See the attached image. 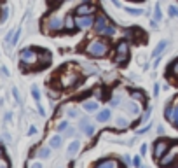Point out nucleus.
<instances>
[{
    "mask_svg": "<svg viewBox=\"0 0 178 168\" xmlns=\"http://www.w3.org/2000/svg\"><path fill=\"white\" fill-rule=\"evenodd\" d=\"M107 53H108V46L103 40H93L86 47V54H89V56H93V58H101Z\"/></svg>",
    "mask_w": 178,
    "mask_h": 168,
    "instance_id": "obj_1",
    "label": "nucleus"
},
{
    "mask_svg": "<svg viewBox=\"0 0 178 168\" xmlns=\"http://www.w3.org/2000/svg\"><path fill=\"white\" fill-rule=\"evenodd\" d=\"M128 56H129V46L126 40H120L117 42L115 46V63L117 65H122V63L128 62Z\"/></svg>",
    "mask_w": 178,
    "mask_h": 168,
    "instance_id": "obj_2",
    "label": "nucleus"
},
{
    "mask_svg": "<svg viewBox=\"0 0 178 168\" xmlns=\"http://www.w3.org/2000/svg\"><path fill=\"white\" fill-rule=\"evenodd\" d=\"M77 81H79V74L73 70H63L59 75V84L63 88H70V86H75Z\"/></svg>",
    "mask_w": 178,
    "mask_h": 168,
    "instance_id": "obj_3",
    "label": "nucleus"
},
{
    "mask_svg": "<svg viewBox=\"0 0 178 168\" xmlns=\"http://www.w3.org/2000/svg\"><path fill=\"white\" fill-rule=\"evenodd\" d=\"M169 146H171V144H169L168 142V138H161V140H157L156 144H154V158L156 159H161L162 158V156L166 154V151L169 149Z\"/></svg>",
    "mask_w": 178,
    "mask_h": 168,
    "instance_id": "obj_4",
    "label": "nucleus"
},
{
    "mask_svg": "<svg viewBox=\"0 0 178 168\" xmlns=\"http://www.w3.org/2000/svg\"><path fill=\"white\" fill-rule=\"evenodd\" d=\"M19 58H21V63L23 65H33V63L37 62V53H35V49H31V47H26V49H23L21 54H19Z\"/></svg>",
    "mask_w": 178,
    "mask_h": 168,
    "instance_id": "obj_5",
    "label": "nucleus"
},
{
    "mask_svg": "<svg viewBox=\"0 0 178 168\" xmlns=\"http://www.w3.org/2000/svg\"><path fill=\"white\" fill-rule=\"evenodd\" d=\"M44 27H45V30H49V32H59L63 28V21L58 16H49V18L45 19Z\"/></svg>",
    "mask_w": 178,
    "mask_h": 168,
    "instance_id": "obj_6",
    "label": "nucleus"
},
{
    "mask_svg": "<svg viewBox=\"0 0 178 168\" xmlns=\"http://www.w3.org/2000/svg\"><path fill=\"white\" fill-rule=\"evenodd\" d=\"M93 12H96V5L89 4V2H84V4H80L79 7H75L77 16H91Z\"/></svg>",
    "mask_w": 178,
    "mask_h": 168,
    "instance_id": "obj_7",
    "label": "nucleus"
},
{
    "mask_svg": "<svg viewBox=\"0 0 178 168\" xmlns=\"http://www.w3.org/2000/svg\"><path fill=\"white\" fill-rule=\"evenodd\" d=\"M176 156H178V146H175V149L171 151V152H169L166 158H161V159H159V163L162 165V166H166V165H173Z\"/></svg>",
    "mask_w": 178,
    "mask_h": 168,
    "instance_id": "obj_8",
    "label": "nucleus"
},
{
    "mask_svg": "<svg viewBox=\"0 0 178 168\" xmlns=\"http://www.w3.org/2000/svg\"><path fill=\"white\" fill-rule=\"evenodd\" d=\"M91 25H94L93 16H79L77 18V27L79 28H89Z\"/></svg>",
    "mask_w": 178,
    "mask_h": 168,
    "instance_id": "obj_9",
    "label": "nucleus"
},
{
    "mask_svg": "<svg viewBox=\"0 0 178 168\" xmlns=\"http://www.w3.org/2000/svg\"><path fill=\"white\" fill-rule=\"evenodd\" d=\"M96 166L98 168H117L119 166V161H115V159H110V158H105V159H100L98 163H96Z\"/></svg>",
    "mask_w": 178,
    "mask_h": 168,
    "instance_id": "obj_10",
    "label": "nucleus"
},
{
    "mask_svg": "<svg viewBox=\"0 0 178 168\" xmlns=\"http://www.w3.org/2000/svg\"><path fill=\"white\" fill-rule=\"evenodd\" d=\"M110 117H112L110 109H103V111H100L98 114H96V121H98V123H107Z\"/></svg>",
    "mask_w": 178,
    "mask_h": 168,
    "instance_id": "obj_11",
    "label": "nucleus"
},
{
    "mask_svg": "<svg viewBox=\"0 0 178 168\" xmlns=\"http://www.w3.org/2000/svg\"><path fill=\"white\" fill-rule=\"evenodd\" d=\"M107 18L105 16H100V18H96V21H94V30H96V33H101L103 28L107 27Z\"/></svg>",
    "mask_w": 178,
    "mask_h": 168,
    "instance_id": "obj_12",
    "label": "nucleus"
},
{
    "mask_svg": "<svg viewBox=\"0 0 178 168\" xmlns=\"http://www.w3.org/2000/svg\"><path fill=\"white\" fill-rule=\"evenodd\" d=\"M80 130H82V131H84L86 135H87V137H91V135L94 133V126H93V124H89L86 117H84L82 121H80Z\"/></svg>",
    "mask_w": 178,
    "mask_h": 168,
    "instance_id": "obj_13",
    "label": "nucleus"
},
{
    "mask_svg": "<svg viewBox=\"0 0 178 168\" xmlns=\"http://www.w3.org/2000/svg\"><path fill=\"white\" fill-rule=\"evenodd\" d=\"M124 109L126 111H129L133 116H138V112H140V105L136 103V100H133V102H128L124 105Z\"/></svg>",
    "mask_w": 178,
    "mask_h": 168,
    "instance_id": "obj_14",
    "label": "nucleus"
},
{
    "mask_svg": "<svg viewBox=\"0 0 178 168\" xmlns=\"http://www.w3.org/2000/svg\"><path fill=\"white\" fill-rule=\"evenodd\" d=\"M61 142H63V138L59 137V135H53V137L49 138V147L51 149H59V147H61Z\"/></svg>",
    "mask_w": 178,
    "mask_h": 168,
    "instance_id": "obj_15",
    "label": "nucleus"
},
{
    "mask_svg": "<svg viewBox=\"0 0 178 168\" xmlns=\"http://www.w3.org/2000/svg\"><path fill=\"white\" fill-rule=\"evenodd\" d=\"M168 74H169V77L178 79V60H175V62L168 67Z\"/></svg>",
    "mask_w": 178,
    "mask_h": 168,
    "instance_id": "obj_16",
    "label": "nucleus"
},
{
    "mask_svg": "<svg viewBox=\"0 0 178 168\" xmlns=\"http://www.w3.org/2000/svg\"><path fill=\"white\" fill-rule=\"evenodd\" d=\"M65 27H67L68 30H75V28H79L77 27V19L73 18V16H70V14L65 18Z\"/></svg>",
    "mask_w": 178,
    "mask_h": 168,
    "instance_id": "obj_17",
    "label": "nucleus"
},
{
    "mask_svg": "<svg viewBox=\"0 0 178 168\" xmlns=\"http://www.w3.org/2000/svg\"><path fill=\"white\" fill-rule=\"evenodd\" d=\"M166 44H168V42H166V40H161L159 44L156 46V49H154V51H152V56H154V58H159V54L162 53V51H164Z\"/></svg>",
    "mask_w": 178,
    "mask_h": 168,
    "instance_id": "obj_18",
    "label": "nucleus"
},
{
    "mask_svg": "<svg viewBox=\"0 0 178 168\" xmlns=\"http://www.w3.org/2000/svg\"><path fill=\"white\" fill-rule=\"evenodd\" d=\"M79 147H80V142L79 140H73V142H70V144H68L67 152H68V154H75L77 151H79Z\"/></svg>",
    "mask_w": 178,
    "mask_h": 168,
    "instance_id": "obj_19",
    "label": "nucleus"
},
{
    "mask_svg": "<svg viewBox=\"0 0 178 168\" xmlns=\"http://www.w3.org/2000/svg\"><path fill=\"white\" fill-rule=\"evenodd\" d=\"M82 107H84V111H87V112H94V111H98V102H84Z\"/></svg>",
    "mask_w": 178,
    "mask_h": 168,
    "instance_id": "obj_20",
    "label": "nucleus"
},
{
    "mask_svg": "<svg viewBox=\"0 0 178 168\" xmlns=\"http://www.w3.org/2000/svg\"><path fill=\"white\" fill-rule=\"evenodd\" d=\"M173 111H175V105L173 103H168V105L164 107V117L166 119H171V116H173Z\"/></svg>",
    "mask_w": 178,
    "mask_h": 168,
    "instance_id": "obj_21",
    "label": "nucleus"
},
{
    "mask_svg": "<svg viewBox=\"0 0 178 168\" xmlns=\"http://www.w3.org/2000/svg\"><path fill=\"white\" fill-rule=\"evenodd\" d=\"M49 154H51V149L49 147H40L39 149V158H42V159H45V158H49Z\"/></svg>",
    "mask_w": 178,
    "mask_h": 168,
    "instance_id": "obj_22",
    "label": "nucleus"
},
{
    "mask_svg": "<svg viewBox=\"0 0 178 168\" xmlns=\"http://www.w3.org/2000/svg\"><path fill=\"white\" fill-rule=\"evenodd\" d=\"M115 33V28L112 27V25H107V27L103 28V32H101V35H105V37H112Z\"/></svg>",
    "mask_w": 178,
    "mask_h": 168,
    "instance_id": "obj_23",
    "label": "nucleus"
},
{
    "mask_svg": "<svg viewBox=\"0 0 178 168\" xmlns=\"http://www.w3.org/2000/svg\"><path fill=\"white\" fill-rule=\"evenodd\" d=\"M154 19H156V21H161V19H162V11H161L159 4H156V7H154Z\"/></svg>",
    "mask_w": 178,
    "mask_h": 168,
    "instance_id": "obj_24",
    "label": "nucleus"
},
{
    "mask_svg": "<svg viewBox=\"0 0 178 168\" xmlns=\"http://www.w3.org/2000/svg\"><path fill=\"white\" fill-rule=\"evenodd\" d=\"M131 98L136 100V102H143V100H145V95H143L142 91H133V93H131Z\"/></svg>",
    "mask_w": 178,
    "mask_h": 168,
    "instance_id": "obj_25",
    "label": "nucleus"
},
{
    "mask_svg": "<svg viewBox=\"0 0 178 168\" xmlns=\"http://www.w3.org/2000/svg\"><path fill=\"white\" fill-rule=\"evenodd\" d=\"M171 124H173L175 128H178V105L175 107V111H173V116H171Z\"/></svg>",
    "mask_w": 178,
    "mask_h": 168,
    "instance_id": "obj_26",
    "label": "nucleus"
},
{
    "mask_svg": "<svg viewBox=\"0 0 178 168\" xmlns=\"http://www.w3.org/2000/svg\"><path fill=\"white\" fill-rule=\"evenodd\" d=\"M117 128H128V119H124V117H117Z\"/></svg>",
    "mask_w": 178,
    "mask_h": 168,
    "instance_id": "obj_27",
    "label": "nucleus"
},
{
    "mask_svg": "<svg viewBox=\"0 0 178 168\" xmlns=\"http://www.w3.org/2000/svg\"><path fill=\"white\" fill-rule=\"evenodd\" d=\"M126 12L133 14V16H140V14H143L142 9H133V7H126Z\"/></svg>",
    "mask_w": 178,
    "mask_h": 168,
    "instance_id": "obj_28",
    "label": "nucleus"
},
{
    "mask_svg": "<svg viewBox=\"0 0 178 168\" xmlns=\"http://www.w3.org/2000/svg\"><path fill=\"white\" fill-rule=\"evenodd\" d=\"M31 95H33V98H35V102H40V93H39V88H37V86L31 88Z\"/></svg>",
    "mask_w": 178,
    "mask_h": 168,
    "instance_id": "obj_29",
    "label": "nucleus"
},
{
    "mask_svg": "<svg viewBox=\"0 0 178 168\" xmlns=\"http://www.w3.org/2000/svg\"><path fill=\"white\" fill-rule=\"evenodd\" d=\"M169 16H173V18H178V7H175V5H171L169 7Z\"/></svg>",
    "mask_w": 178,
    "mask_h": 168,
    "instance_id": "obj_30",
    "label": "nucleus"
},
{
    "mask_svg": "<svg viewBox=\"0 0 178 168\" xmlns=\"http://www.w3.org/2000/svg\"><path fill=\"white\" fill-rule=\"evenodd\" d=\"M68 126H70V124H68V121H61V123L58 124V130H59V131H65Z\"/></svg>",
    "mask_w": 178,
    "mask_h": 168,
    "instance_id": "obj_31",
    "label": "nucleus"
},
{
    "mask_svg": "<svg viewBox=\"0 0 178 168\" xmlns=\"http://www.w3.org/2000/svg\"><path fill=\"white\" fill-rule=\"evenodd\" d=\"M133 165L136 168H140L142 166V159H140V156H134V159H133Z\"/></svg>",
    "mask_w": 178,
    "mask_h": 168,
    "instance_id": "obj_32",
    "label": "nucleus"
},
{
    "mask_svg": "<svg viewBox=\"0 0 178 168\" xmlns=\"http://www.w3.org/2000/svg\"><path fill=\"white\" fill-rule=\"evenodd\" d=\"M150 112H152V109H150V107H148L147 111H145V114H143V121H147L148 117H150Z\"/></svg>",
    "mask_w": 178,
    "mask_h": 168,
    "instance_id": "obj_33",
    "label": "nucleus"
},
{
    "mask_svg": "<svg viewBox=\"0 0 178 168\" xmlns=\"http://www.w3.org/2000/svg\"><path fill=\"white\" fill-rule=\"evenodd\" d=\"M68 117H77V111H75V109H70V111H68Z\"/></svg>",
    "mask_w": 178,
    "mask_h": 168,
    "instance_id": "obj_34",
    "label": "nucleus"
},
{
    "mask_svg": "<svg viewBox=\"0 0 178 168\" xmlns=\"http://www.w3.org/2000/svg\"><path fill=\"white\" fill-rule=\"evenodd\" d=\"M18 39H19V30H16V33H14V37H12V44H16Z\"/></svg>",
    "mask_w": 178,
    "mask_h": 168,
    "instance_id": "obj_35",
    "label": "nucleus"
},
{
    "mask_svg": "<svg viewBox=\"0 0 178 168\" xmlns=\"http://www.w3.org/2000/svg\"><path fill=\"white\" fill-rule=\"evenodd\" d=\"M148 128H150V124H145L142 130H138V133H145V131H148Z\"/></svg>",
    "mask_w": 178,
    "mask_h": 168,
    "instance_id": "obj_36",
    "label": "nucleus"
},
{
    "mask_svg": "<svg viewBox=\"0 0 178 168\" xmlns=\"http://www.w3.org/2000/svg\"><path fill=\"white\" fill-rule=\"evenodd\" d=\"M147 149H148V147H147V144H143V146H142V149H140V152H142V154H147Z\"/></svg>",
    "mask_w": 178,
    "mask_h": 168,
    "instance_id": "obj_37",
    "label": "nucleus"
},
{
    "mask_svg": "<svg viewBox=\"0 0 178 168\" xmlns=\"http://www.w3.org/2000/svg\"><path fill=\"white\" fill-rule=\"evenodd\" d=\"M115 105H119V98H114V100H112V107H115Z\"/></svg>",
    "mask_w": 178,
    "mask_h": 168,
    "instance_id": "obj_38",
    "label": "nucleus"
},
{
    "mask_svg": "<svg viewBox=\"0 0 178 168\" xmlns=\"http://www.w3.org/2000/svg\"><path fill=\"white\" fill-rule=\"evenodd\" d=\"M157 93H159V86L156 84V86H154V95H157Z\"/></svg>",
    "mask_w": 178,
    "mask_h": 168,
    "instance_id": "obj_39",
    "label": "nucleus"
},
{
    "mask_svg": "<svg viewBox=\"0 0 178 168\" xmlns=\"http://www.w3.org/2000/svg\"><path fill=\"white\" fill-rule=\"evenodd\" d=\"M28 133H30V135H33V133H37V130L33 128V126H31V128H30V131H28Z\"/></svg>",
    "mask_w": 178,
    "mask_h": 168,
    "instance_id": "obj_40",
    "label": "nucleus"
},
{
    "mask_svg": "<svg viewBox=\"0 0 178 168\" xmlns=\"http://www.w3.org/2000/svg\"><path fill=\"white\" fill-rule=\"evenodd\" d=\"M73 133H75V131H73V130H72V128H68V131H67V135H70V137H72V135H73Z\"/></svg>",
    "mask_w": 178,
    "mask_h": 168,
    "instance_id": "obj_41",
    "label": "nucleus"
},
{
    "mask_svg": "<svg viewBox=\"0 0 178 168\" xmlns=\"http://www.w3.org/2000/svg\"><path fill=\"white\" fill-rule=\"evenodd\" d=\"M112 4H114V5H117V7H120V4H119V0H112Z\"/></svg>",
    "mask_w": 178,
    "mask_h": 168,
    "instance_id": "obj_42",
    "label": "nucleus"
}]
</instances>
